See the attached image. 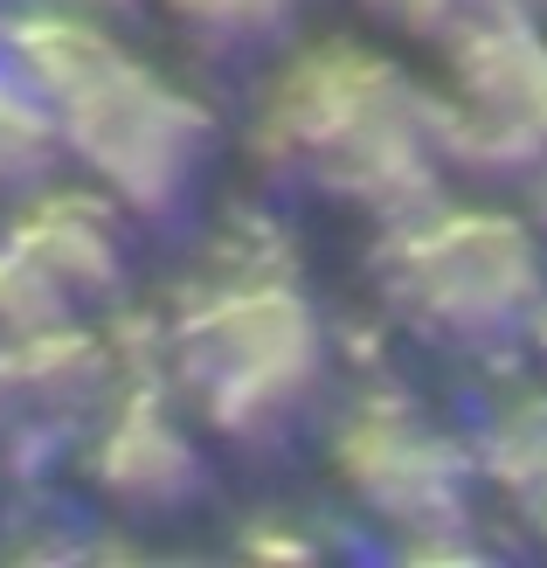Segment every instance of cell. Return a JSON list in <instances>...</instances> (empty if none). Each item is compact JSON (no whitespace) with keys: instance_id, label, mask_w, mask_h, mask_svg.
<instances>
[{"instance_id":"cell-7","label":"cell","mask_w":547,"mask_h":568,"mask_svg":"<svg viewBox=\"0 0 547 568\" xmlns=\"http://www.w3.org/2000/svg\"><path fill=\"white\" fill-rule=\"evenodd\" d=\"M347 465L361 478V493L374 506H409V493L423 506H437L444 486H450V465H444V450L437 444H423L409 430H367L354 450H347Z\"/></svg>"},{"instance_id":"cell-3","label":"cell","mask_w":547,"mask_h":568,"mask_svg":"<svg viewBox=\"0 0 547 568\" xmlns=\"http://www.w3.org/2000/svg\"><path fill=\"white\" fill-rule=\"evenodd\" d=\"M320 361H326L320 320L284 284H243L229 298H209L181 326L188 395L222 437H243V444L277 437L305 409Z\"/></svg>"},{"instance_id":"cell-6","label":"cell","mask_w":547,"mask_h":568,"mask_svg":"<svg viewBox=\"0 0 547 568\" xmlns=\"http://www.w3.org/2000/svg\"><path fill=\"white\" fill-rule=\"evenodd\" d=\"M98 486L132 514H174L181 499L201 493V458L174 416H160L153 403H132L98 437Z\"/></svg>"},{"instance_id":"cell-1","label":"cell","mask_w":547,"mask_h":568,"mask_svg":"<svg viewBox=\"0 0 547 568\" xmlns=\"http://www.w3.org/2000/svg\"><path fill=\"white\" fill-rule=\"evenodd\" d=\"M14 77L49 104L55 139L91 166L111 202L139 215H174L209 160V111L181 83L146 70L83 14H21L8 28Z\"/></svg>"},{"instance_id":"cell-9","label":"cell","mask_w":547,"mask_h":568,"mask_svg":"<svg viewBox=\"0 0 547 568\" xmlns=\"http://www.w3.org/2000/svg\"><path fill=\"white\" fill-rule=\"evenodd\" d=\"M166 14H174L181 28H194L201 42L236 49V42L271 36V28L292 14V0H166Z\"/></svg>"},{"instance_id":"cell-2","label":"cell","mask_w":547,"mask_h":568,"mask_svg":"<svg viewBox=\"0 0 547 568\" xmlns=\"http://www.w3.org/2000/svg\"><path fill=\"white\" fill-rule=\"evenodd\" d=\"M264 153L298 166L326 194L409 215L437 187L444 132L437 104L416 83H402L395 63L361 49H320L292 63V77L264 104Z\"/></svg>"},{"instance_id":"cell-4","label":"cell","mask_w":547,"mask_h":568,"mask_svg":"<svg viewBox=\"0 0 547 568\" xmlns=\"http://www.w3.org/2000/svg\"><path fill=\"white\" fill-rule=\"evenodd\" d=\"M388 277L395 298L444 333H499L540 298L534 243L506 215H437L423 230H402Z\"/></svg>"},{"instance_id":"cell-5","label":"cell","mask_w":547,"mask_h":568,"mask_svg":"<svg viewBox=\"0 0 547 568\" xmlns=\"http://www.w3.org/2000/svg\"><path fill=\"white\" fill-rule=\"evenodd\" d=\"M14 257L36 271L55 305H77V298H98L119 284L125 271V243H119V222H111L104 202H83V194H49L14 230Z\"/></svg>"},{"instance_id":"cell-10","label":"cell","mask_w":547,"mask_h":568,"mask_svg":"<svg viewBox=\"0 0 547 568\" xmlns=\"http://www.w3.org/2000/svg\"><path fill=\"white\" fill-rule=\"evenodd\" d=\"M374 8L402 28H416V36H429V42H465L493 21H520L513 14L520 0H374Z\"/></svg>"},{"instance_id":"cell-8","label":"cell","mask_w":547,"mask_h":568,"mask_svg":"<svg viewBox=\"0 0 547 568\" xmlns=\"http://www.w3.org/2000/svg\"><path fill=\"white\" fill-rule=\"evenodd\" d=\"M63 139H55L49 104L14 77V63L0 70V194H21V187H42Z\"/></svg>"}]
</instances>
